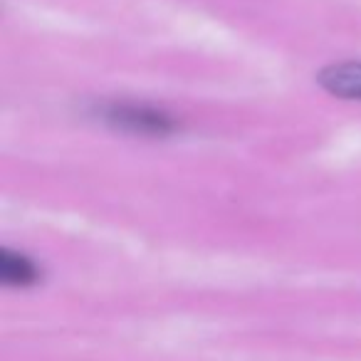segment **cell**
Segmentation results:
<instances>
[{
	"mask_svg": "<svg viewBox=\"0 0 361 361\" xmlns=\"http://www.w3.org/2000/svg\"><path fill=\"white\" fill-rule=\"evenodd\" d=\"M104 119L114 124L116 129L134 131V134H169L173 131V121L166 116L164 111L149 109V106H136V104H111L104 111Z\"/></svg>",
	"mask_w": 361,
	"mask_h": 361,
	"instance_id": "obj_1",
	"label": "cell"
},
{
	"mask_svg": "<svg viewBox=\"0 0 361 361\" xmlns=\"http://www.w3.org/2000/svg\"><path fill=\"white\" fill-rule=\"evenodd\" d=\"M319 85L341 99H361V62H339L319 72Z\"/></svg>",
	"mask_w": 361,
	"mask_h": 361,
	"instance_id": "obj_2",
	"label": "cell"
},
{
	"mask_svg": "<svg viewBox=\"0 0 361 361\" xmlns=\"http://www.w3.org/2000/svg\"><path fill=\"white\" fill-rule=\"evenodd\" d=\"M37 267L20 252H13L8 247L0 250V280L11 287H30L37 282Z\"/></svg>",
	"mask_w": 361,
	"mask_h": 361,
	"instance_id": "obj_3",
	"label": "cell"
}]
</instances>
